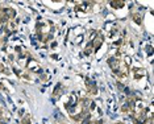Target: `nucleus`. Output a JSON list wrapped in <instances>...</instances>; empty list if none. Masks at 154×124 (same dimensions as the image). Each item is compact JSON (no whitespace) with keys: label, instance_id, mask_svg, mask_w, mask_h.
Returning <instances> with one entry per match:
<instances>
[{"label":"nucleus","instance_id":"obj_1","mask_svg":"<svg viewBox=\"0 0 154 124\" xmlns=\"http://www.w3.org/2000/svg\"><path fill=\"white\" fill-rule=\"evenodd\" d=\"M26 68H28V70L32 71V73H38V74H42L41 68H40L38 62H37L36 59H30V61H28Z\"/></svg>","mask_w":154,"mask_h":124},{"label":"nucleus","instance_id":"obj_2","mask_svg":"<svg viewBox=\"0 0 154 124\" xmlns=\"http://www.w3.org/2000/svg\"><path fill=\"white\" fill-rule=\"evenodd\" d=\"M120 61H121V58H117V57H109L108 58V65H109V68L112 69V71L115 73H117L119 70V66H120Z\"/></svg>","mask_w":154,"mask_h":124},{"label":"nucleus","instance_id":"obj_3","mask_svg":"<svg viewBox=\"0 0 154 124\" xmlns=\"http://www.w3.org/2000/svg\"><path fill=\"white\" fill-rule=\"evenodd\" d=\"M103 36L100 34V33H98L96 34V37L94 38V40L91 41V44H92V48H94V50L96 52V50H99V48L101 46V44H103Z\"/></svg>","mask_w":154,"mask_h":124},{"label":"nucleus","instance_id":"obj_4","mask_svg":"<svg viewBox=\"0 0 154 124\" xmlns=\"http://www.w3.org/2000/svg\"><path fill=\"white\" fill-rule=\"evenodd\" d=\"M15 31H16V23L12 20H9L5 23L4 25V32L7 33V34H11V33H13Z\"/></svg>","mask_w":154,"mask_h":124},{"label":"nucleus","instance_id":"obj_5","mask_svg":"<svg viewBox=\"0 0 154 124\" xmlns=\"http://www.w3.org/2000/svg\"><path fill=\"white\" fill-rule=\"evenodd\" d=\"M146 75V70L144 68H136L133 69V78L134 79H141Z\"/></svg>","mask_w":154,"mask_h":124},{"label":"nucleus","instance_id":"obj_6","mask_svg":"<svg viewBox=\"0 0 154 124\" xmlns=\"http://www.w3.org/2000/svg\"><path fill=\"white\" fill-rule=\"evenodd\" d=\"M86 86H87V90H88V92H90V94H92V95H96V94H98V87H96V83H95V82L87 79Z\"/></svg>","mask_w":154,"mask_h":124},{"label":"nucleus","instance_id":"obj_7","mask_svg":"<svg viewBox=\"0 0 154 124\" xmlns=\"http://www.w3.org/2000/svg\"><path fill=\"white\" fill-rule=\"evenodd\" d=\"M132 19H133V21L136 24H138V25L142 24V16H141L140 13H137V12H132Z\"/></svg>","mask_w":154,"mask_h":124},{"label":"nucleus","instance_id":"obj_8","mask_svg":"<svg viewBox=\"0 0 154 124\" xmlns=\"http://www.w3.org/2000/svg\"><path fill=\"white\" fill-rule=\"evenodd\" d=\"M109 4L113 10H121V8L125 5V3L124 1H111Z\"/></svg>","mask_w":154,"mask_h":124},{"label":"nucleus","instance_id":"obj_9","mask_svg":"<svg viewBox=\"0 0 154 124\" xmlns=\"http://www.w3.org/2000/svg\"><path fill=\"white\" fill-rule=\"evenodd\" d=\"M62 84L61 83H58L57 86H55V89H54V91H53V98H57V96H59L61 94H62Z\"/></svg>","mask_w":154,"mask_h":124},{"label":"nucleus","instance_id":"obj_10","mask_svg":"<svg viewBox=\"0 0 154 124\" xmlns=\"http://www.w3.org/2000/svg\"><path fill=\"white\" fill-rule=\"evenodd\" d=\"M30 122H32V119H30V115L26 114V115H24V116L21 117L20 124H30Z\"/></svg>","mask_w":154,"mask_h":124},{"label":"nucleus","instance_id":"obj_11","mask_svg":"<svg viewBox=\"0 0 154 124\" xmlns=\"http://www.w3.org/2000/svg\"><path fill=\"white\" fill-rule=\"evenodd\" d=\"M76 103H78V98H76V95L75 94H71V96H70V102L67 103V106H75Z\"/></svg>","mask_w":154,"mask_h":124},{"label":"nucleus","instance_id":"obj_12","mask_svg":"<svg viewBox=\"0 0 154 124\" xmlns=\"http://www.w3.org/2000/svg\"><path fill=\"white\" fill-rule=\"evenodd\" d=\"M92 50H94V48H92V44L90 42V44H88L87 46H86V49H84V54H86V56H90L91 53H94Z\"/></svg>","mask_w":154,"mask_h":124},{"label":"nucleus","instance_id":"obj_13","mask_svg":"<svg viewBox=\"0 0 154 124\" xmlns=\"http://www.w3.org/2000/svg\"><path fill=\"white\" fill-rule=\"evenodd\" d=\"M4 21H5V23H7L8 19H7V16H5V15H4V12H3L1 10H0V23H4Z\"/></svg>","mask_w":154,"mask_h":124},{"label":"nucleus","instance_id":"obj_14","mask_svg":"<svg viewBox=\"0 0 154 124\" xmlns=\"http://www.w3.org/2000/svg\"><path fill=\"white\" fill-rule=\"evenodd\" d=\"M96 34H98V32H96V31H95V32H92V33H91V34H90V40H91V41H92V40H94V38H95V37H96Z\"/></svg>","mask_w":154,"mask_h":124},{"label":"nucleus","instance_id":"obj_15","mask_svg":"<svg viewBox=\"0 0 154 124\" xmlns=\"http://www.w3.org/2000/svg\"><path fill=\"white\" fill-rule=\"evenodd\" d=\"M88 124H101V122H94V120H90Z\"/></svg>","mask_w":154,"mask_h":124},{"label":"nucleus","instance_id":"obj_16","mask_svg":"<svg viewBox=\"0 0 154 124\" xmlns=\"http://www.w3.org/2000/svg\"><path fill=\"white\" fill-rule=\"evenodd\" d=\"M46 79H48V77H46V75H42V77H41V81H42V82H45Z\"/></svg>","mask_w":154,"mask_h":124},{"label":"nucleus","instance_id":"obj_17","mask_svg":"<svg viewBox=\"0 0 154 124\" xmlns=\"http://www.w3.org/2000/svg\"><path fill=\"white\" fill-rule=\"evenodd\" d=\"M4 69H5V68L1 65V63H0V73H1V71H4Z\"/></svg>","mask_w":154,"mask_h":124}]
</instances>
